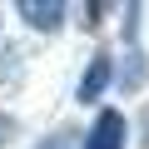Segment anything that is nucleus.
Here are the masks:
<instances>
[{
	"label": "nucleus",
	"instance_id": "f03ea898",
	"mask_svg": "<svg viewBox=\"0 0 149 149\" xmlns=\"http://www.w3.org/2000/svg\"><path fill=\"white\" fill-rule=\"evenodd\" d=\"M109 80H114V60H109V55H95V60L85 65V74H80V90H74V100L95 104V100L109 90Z\"/></svg>",
	"mask_w": 149,
	"mask_h": 149
},
{
	"label": "nucleus",
	"instance_id": "7ed1b4c3",
	"mask_svg": "<svg viewBox=\"0 0 149 149\" xmlns=\"http://www.w3.org/2000/svg\"><path fill=\"white\" fill-rule=\"evenodd\" d=\"M20 15H25V25L30 30H60L65 25V5H40V0H20Z\"/></svg>",
	"mask_w": 149,
	"mask_h": 149
},
{
	"label": "nucleus",
	"instance_id": "f257e3e1",
	"mask_svg": "<svg viewBox=\"0 0 149 149\" xmlns=\"http://www.w3.org/2000/svg\"><path fill=\"white\" fill-rule=\"evenodd\" d=\"M124 139H129V124H124V114H119V109H100L80 149H124Z\"/></svg>",
	"mask_w": 149,
	"mask_h": 149
}]
</instances>
